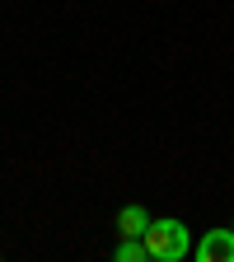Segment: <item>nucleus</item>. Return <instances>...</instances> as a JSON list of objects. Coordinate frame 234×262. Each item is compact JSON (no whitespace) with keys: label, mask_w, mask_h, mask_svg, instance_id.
<instances>
[{"label":"nucleus","mask_w":234,"mask_h":262,"mask_svg":"<svg viewBox=\"0 0 234 262\" xmlns=\"http://www.w3.org/2000/svg\"><path fill=\"white\" fill-rule=\"evenodd\" d=\"M197 262H234V229H206L197 239Z\"/></svg>","instance_id":"2"},{"label":"nucleus","mask_w":234,"mask_h":262,"mask_svg":"<svg viewBox=\"0 0 234 262\" xmlns=\"http://www.w3.org/2000/svg\"><path fill=\"white\" fill-rule=\"evenodd\" d=\"M145 248H150V262H183L192 253V234L183 220H150Z\"/></svg>","instance_id":"1"},{"label":"nucleus","mask_w":234,"mask_h":262,"mask_svg":"<svg viewBox=\"0 0 234 262\" xmlns=\"http://www.w3.org/2000/svg\"><path fill=\"white\" fill-rule=\"evenodd\" d=\"M113 257L117 262H150V248H145V239H117Z\"/></svg>","instance_id":"4"},{"label":"nucleus","mask_w":234,"mask_h":262,"mask_svg":"<svg viewBox=\"0 0 234 262\" xmlns=\"http://www.w3.org/2000/svg\"><path fill=\"white\" fill-rule=\"evenodd\" d=\"M145 229H150L145 206H122V211H117V234H122V239H145Z\"/></svg>","instance_id":"3"}]
</instances>
